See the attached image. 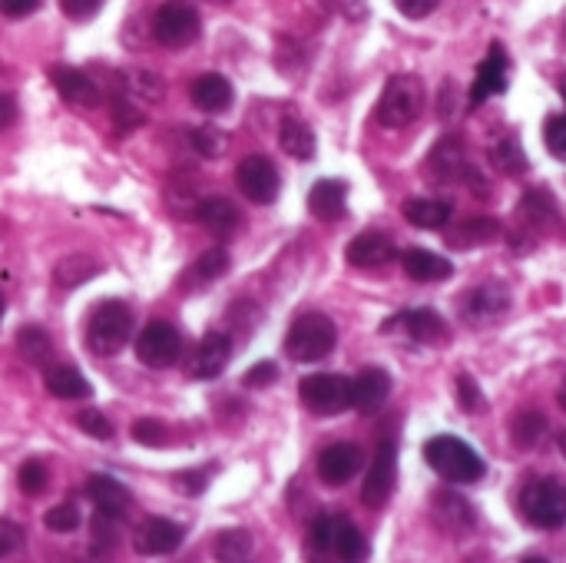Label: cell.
I'll return each instance as SVG.
<instances>
[{"label":"cell","instance_id":"cell-23","mask_svg":"<svg viewBox=\"0 0 566 563\" xmlns=\"http://www.w3.org/2000/svg\"><path fill=\"white\" fill-rule=\"evenodd\" d=\"M507 309H511V292L504 282H484L464 299V312L474 322H491V319L504 315Z\"/></svg>","mask_w":566,"mask_h":563},{"label":"cell","instance_id":"cell-42","mask_svg":"<svg viewBox=\"0 0 566 563\" xmlns=\"http://www.w3.org/2000/svg\"><path fill=\"white\" fill-rule=\"evenodd\" d=\"M113 119H116V129L119 133H129L143 123V110L126 96V93H116L113 96Z\"/></svg>","mask_w":566,"mask_h":563},{"label":"cell","instance_id":"cell-39","mask_svg":"<svg viewBox=\"0 0 566 563\" xmlns=\"http://www.w3.org/2000/svg\"><path fill=\"white\" fill-rule=\"evenodd\" d=\"M90 531H93V548L96 551H113L119 544V518H109V514L96 511Z\"/></svg>","mask_w":566,"mask_h":563},{"label":"cell","instance_id":"cell-56","mask_svg":"<svg viewBox=\"0 0 566 563\" xmlns=\"http://www.w3.org/2000/svg\"><path fill=\"white\" fill-rule=\"evenodd\" d=\"M17 119V100L10 93H0V133Z\"/></svg>","mask_w":566,"mask_h":563},{"label":"cell","instance_id":"cell-41","mask_svg":"<svg viewBox=\"0 0 566 563\" xmlns=\"http://www.w3.org/2000/svg\"><path fill=\"white\" fill-rule=\"evenodd\" d=\"M249 551H252V538H249L245 531H226V534L219 538L216 557H219V561H245Z\"/></svg>","mask_w":566,"mask_h":563},{"label":"cell","instance_id":"cell-28","mask_svg":"<svg viewBox=\"0 0 566 563\" xmlns=\"http://www.w3.org/2000/svg\"><path fill=\"white\" fill-rule=\"evenodd\" d=\"M279 146L292 159H312L315 156V133L302 116H285L279 126Z\"/></svg>","mask_w":566,"mask_h":563},{"label":"cell","instance_id":"cell-37","mask_svg":"<svg viewBox=\"0 0 566 563\" xmlns=\"http://www.w3.org/2000/svg\"><path fill=\"white\" fill-rule=\"evenodd\" d=\"M544 431H547V418L541 415V411H524V415H517L514 418V425H511V438H514V445L517 448H534L541 438H544Z\"/></svg>","mask_w":566,"mask_h":563},{"label":"cell","instance_id":"cell-45","mask_svg":"<svg viewBox=\"0 0 566 563\" xmlns=\"http://www.w3.org/2000/svg\"><path fill=\"white\" fill-rule=\"evenodd\" d=\"M76 428L86 431L90 438H99V441H109L113 438V421L103 411H80L76 415Z\"/></svg>","mask_w":566,"mask_h":563},{"label":"cell","instance_id":"cell-43","mask_svg":"<svg viewBox=\"0 0 566 563\" xmlns=\"http://www.w3.org/2000/svg\"><path fill=\"white\" fill-rule=\"evenodd\" d=\"M43 524H46V531H53V534H73V531L80 528V511H76L73 504H56V508L46 511Z\"/></svg>","mask_w":566,"mask_h":563},{"label":"cell","instance_id":"cell-7","mask_svg":"<svg viewBox=\"0 0 566 563\" xmlns=\"http://www.w3.org/2000/svg\"><path fill=\"white\" fill-rule=\"evenodd\" d=\"M199 30H202V20H199V10L189 0H166L153 13V37L169 50L196 43Z\"/></svg>","mask_w":566,"mask_h":563},{"label":"cell","instance_id":"cell-14","mask_svg":"<svg viewBox=\"0 0 566 563\" xmlns=\"http://www.w3.org/2000/svg\"><path fill=\"white\" fill-rule=\"evenodd\" d=\"M428 166H431V173H434V179H468V183H474L481 192H484V186H481V176L468 166V153H464V143L458 139V136H448V139H441L434 149H431V156H428Z\"/></svg>","mask_w":566,"mask_h":563},{"label":"cell","instance_id":"cell-36","mask_svg":"<svg viewBox=\"0 0 566 563\" xmlns=\"http://www.w3.org/2000/svg\"><path fill=\"white\" fill-rule=\"evenodd\" d=\"M501 236V222L497 219H488V216H481V219H468L464 226H461V232L458 236H451V246H484V242H491V239H497Z\"/></svg>","mask_w":566,"mask_h":563},{"label":"cell","instance_id":"cell-61","mask_svg":"<svg viewBox=\"0 0 566 563\" xmlns=\"http://www.w3.org/2000/svg\"><path fill=\"white\" fill-rule=\"evenodd\" d=\"M0 319H3V299H0Z\"/></svg>","mask_w":566,"mask_h":563},{"label":"cell","instance_id":"cell-16","mask_svg":"<svg viewBox=\"0 0 566 563\" xmlns=\"http://www.w3.org/2000/svg\"><path fill=\"white\" fill-rule=\"evenodd\" d=\"M229 358H232V342H229V335L209 332V335L196 345V352H192L189 375L199 378V382H212V378H219V375L226 372Z\"/></svg>","mask_w":566,"mask_h":563},{"label":"cell","instance_id":"cell-49","mask_svg":"<svg viewBox=\"0 0 566 563\" xmlns=\"http://www.w3.org/2000/svg\"><path fill=\"white\" fill-rule=\"evenodd\" d=\"M245 388H269L272 382H279V368L272 362H259L245 372Z\"/></svg>","mask_w":566,"mask_h":563},{"label":"cell","instance_id":"cell-10","mask_svg":"<svg viewBox=\"0 0 566 563\" xmlns=\"http://www.w3.org/2000/svg\"><path fill=\"white\" fill-rule=\"evenodd\" d=\"M179 355H182V335L169 322L156 319L136 335V358L146 368H169L179 362Z\"/></svg>","mask_w":566,"mask_h":563},{"label":"cell","instance_id":"cell-3","mask_svg":"<svg viewBox=\"0 0 566 563\" xmlns=\"http://www.w3.org/2000/svg\"><path fill=\"white\" fill-rule=\"evenodd\" d=\"M129 338H133V312L116 299L99 302L86 325V345L106 358V355H119L129 345Z\"/></svg>","mask_w":566,"mask_h":563},{"label":"cell","instance_id":"cell-29","mask_svg":"<svg viewBox=\"0 0 566 563\" xmlns=\"http://www.w3.org/2000/svg\"><path fill=\"white\" fill-rule=\"evenodd\" d=\"M43 382H46V392H50L53 398H60V402H73V398H90V395H93L90 382H86L76 368H70V365H53V368H46Z\"/></svg>","mask_w":566,"mask_h":563},{"label":"cell","instance_id":"cell-13","mask_svg":"<svg viewBox=\"0 0 566 563\" xmlns=\"http://www.w3.org/2000/svg\"><path fill=\"white\" fill-rule=\"evenodd\" d=\"M365 465V455L358 445H328L322 455H318V478L328 484V488H345Z\"/></svg>","mask_w":566,"mask_h":563},{"label":"cell","instance_id":"cell-15","mask_svg":"<svg viewBox=\"0 0 566 563\" xmlns=\"http://www.w3.org/2000/svg\"><path fill=\"white\" fill-rule=\"evenodd\" d=\"M391 329H405V335L418 345H438L448 338V325L434 309H405L385 325V332Z\"/></svg>","mask_w":566,"mask_h":563},{"label":"cell","instance_id":"cell-17","mask_svg":"<svg viewBox=\"0 0 566 563\" xmlns=\"http://www.w3.org/2000/svg\"><path fill=\"white\" fill-rule=\"evenodd\" d=\"M507 70H511V60H507L504 46L494 43L491 53L484 56V63L478 66V80H474V86H471V106H481V103H488L491 96L504 93V90H507Z\"/></svg>","mask_w":566,"mask_h":563},{"label":"cell","instance_id":"cell-40","mask_svg":"<svg viewBox=\"0 0 566 563\" xmlns=\"http://www.w3.org/2000/svg\"><path fill=\"white\" fill-rule=\"evenodd\" d=\"M202 282H216L219 275L229 272V252L226 249H209L196 259V269H192Z\"/></svg>","mask_w":566,"mask_h":563},{"label":"cell","instance_id":"cell-4","mask_svg":"<svg viewBox=\"0 0 566 563\" xmlns=\"http://www.w3.org/2000/svg\"><path fill=\"white\" fill-rule=\"evenodd\" d=\"M338 342V329L328 315H318V312H308L302 319L292 322L289 335H285V352L295 358V362H322L325 355H332Z\"/></svg>","mask_w":566,"mask_h":563},{"label":"cell","instance_id":"cell-47","mask_svg":"<svg viewBox=\"0 0 566 563\" xmlns=\"http://www.w3.org/2000/svg\"><path fill=\"white\" fill-rule=\"evenodd\" d=\"M458 405L464 411H481L484 408V395H481V388H478V382L471 375L458 378Z\"/></svg>","mask_w":566,"mask_h":563},{"label":"cell","instance_id":"cell-57","mask_svg":"<svg viewBox=\"0 0 566 563\" xmlns=\"http://www.w3.org/2000/svg\"><path fill=\"white\" fill-rule=\"evenodd\" d=\"M557 405H560V408H564V411H566V382H564V385H560V392H557Z\"/></svg>","mask_w":566,"mask_h":563},{"label":"cell","instance_id":"cell-1","mask_svg":"<svg viewBox=\"0 0 566 563\" xmlns=\"http://www.w3.org/2000/svg\"><path fill=\"white\" fill-rule=\"evenodd\" d=\"M424 461L434 468L438 478H444L448 484H474L484 478V461L481 455L454 438V435H438L424 445Z\"/></svg>","mask_w":566,"mask_h":563},{"label":"cell","instance_id":"cell-60","mask_svg":"<svg viewBox=\"0 0 566 563\" xmlns=\"http://www.w3.org/2000/svg\"><path fill=\"white\" fill-rule=\"evenodd\" d=\"M560 93H564V100H566V80H564V83H560Z\"/></svg>","mask_w":566,"mask_h":563},{"label":"cell","instance_id":"cell-48","mask_svg":"<svg viewBox=\"0 0 566 563\" xmlns=\"http://www.w3.org/2000/svg\"><path fill=\"white\" fill-rule=\"evenodd\" d=\"M544 139H547V149H551L557 159H564L566 163V113L564 116H554V119L547 123Z\"/></svg>","mask_w":566,"mask_h":563},{"label":"cell","instance_id":"cell-12","mask_svg":"<svg viewBox=\"0 0 566 563\" xmlns=\"http://www.w3.org/2000/svg\"><path fill=\"white\" fill-rule=\"evenodd\" d=\"M196 222H199L202 229H209L216 239L229 242V239H235L239 229H242V212H239V206H235L232 199H226V196H206V199L196 202Z\"/></svg>","mask_w":566,"mask_h":563},{"label":"cell","instance_id":"cell-19","mask_svg":"<svg viewBox=\"0 0 566 563\" xmlns=\"http://www.w3.org/2000/svg\"><path fill=\"white\" fill-rule=\"evenodd\" d=\"M391 395V375L385 368H365L352 378V408L358 415H375Z\"/></svg>","mask_w":566,"mask_h":563},{"label":"cell","instance_id":"cell-2","mask_svg":"<svg viewBox=\"0 0 566 563\" xmlns=\"http://www.w3.org/2000/svg\"><path fill=\"white\" fill-rule=\"evenodd\" d=\"M421 110H424V83L415 73H398L385 83L375 116L388 129H405L421 116Z\"/></svg>","mask_w":566,"mask_h":563},{"label":"cell","instance_id":"cell-5","mask_svg":"<svg viewBox=\"0 0 566 563\" xmlns=\"http://www.w3.org/2000/svg\"><path fill=\"white\" fill-rule=\"evenodd\" d=\"M521 511L524 518L541 531H557L566 524V484L554 478L531 481L521 491Z\"/></svg>","mask_w":566,"mask_h":563},{"label":"cell","instance_id":"cell-58","mask_svg":"<svg viewBox=\"0 0 566 563\" xmlns=\"http://www.w3.org/2000/svg\"><path fill=\"white\" fill-rule=\"evenodd\" d=\"M206 3H216V7H226V3H232V0H206Z\"/></svg>","mask_w":566,"mask_h":563},{"label":"cell","instance_id":"cell-32","mask_svg":"<svg viewBox=\"0 0 566 563\" xmlns=\"http://www.w3.org/2000/svg\"><path fill=\"white\" fill-rule=\"evenodd\" d=\"M521 212H524L527 226L537 229V232H544V229H551V226H560L557 202H554V196H551L547 189H531V192L524 196V202H521Z\"/></svg>","mask_w":566,"mask_h":563},{"label":"cell","instance_id":"cell-22","mask_svg":"<svg viewBox=\"0 0 566 563\" xmlns=\"http://www.w3.org/2000/svg\"><path fill=\"white\" fill-rule=\"evenodd\" d=\"M179 544H182V528L176 521H166V518H149L136 531V548L149 557L172 554Z\"/></svg>","mask_w":566,"mask_h":563},{"label":"cell","instance_id":"cell-33","mask_svg":"<svg viewBox=\"0 0 566 563\" xmlns=\"http://www.w3.org/2000/svg\"><path fill=\"white\" fill-rule=\"evenodd\" d=\"M17 352H20V358H23L27 365H33V368H43V365H50V358H53V345H50L46 332L36 329V325H27V329L17 332Z\"/></svg>","mask_w":566,"mask_h":563},{"label":"cell","instance_id":"cell-46","mask_svg":"<svg viewBox=\"0 0 566 563\" xmlns=\"http://www.w3.org/2000/svg\"><path fill=\"white\" fill-rule=\"evenodd\" d=\"M133 441L146 445V448H163L166 445V428L153 418H139L133 425Z\"/></svg>","mask_w":566,"mask_h":563},{"label":"cell","instance_id":"cell-27","mask_svg":"<svg viewBox=\"0 0 566 563\" xmlns=\"http://www.w3.org/2000/svg\"><path fill=\"white\" fill-rule=\"evenodd\" d=\"M106 265L96 259V256H83V252H73V256H63L53 269V279L60 289H76V285H86L90 279H96Z\"/></svg>","mask_w":566,"mask_h":563},{"label":"cell","instance_id":"cell-20","mask_svg":"<svg viewBox=\"0 0 566 563\" xmlns=\"http://www.w3.org/2000/svg\"><path fill=\"white\" fill-rule=\"evenodd\" d=\"M395 256H398L395 252V242L385 232H361L345 249V259L355 269H378V265H388Z\"/></svg>","mask_w":566,"mask_h":563},{"label":"cell","instance_id":"cell-52","mask_svg":"<svg viewBox=\"0 0 566 563\" xmlns=\"http://www.w3.org/2000/svg\"><path fill=\"white\" fill-rule=\"evenodd\" d=\"M17 548H23V531L13 521H0V557H10Z\"/></svg>","mask_w":566,"mask_h":563},{"label":"cell","instance_id":"cell-31","mask_svg":"<svg viewBox=\"0 0 566 563\" xmlns=\"http://www.w3.org/2000/svg\"><path fill=\"white\" fill-rule=\"evenodd\" d=\"M434 511H438V521H441V528H448V531H454V534H464V531H474V508L464 501V498H458V494H451V491H441L438 494V501H434Z\"/></svg>","mask_w":566,"mask_h":563},{"label":"cell","instance_id":"cell-51","mask_svg":"<svg viewBox=\"0 0 566 563\" xmlns=\"http://www.w3.org/2000/svg\"><path fill=\"white\" fill-rule=\"evenodd\" d=\"M206 481H209V471H189V475H176V478H172V484H176L182 494H189V498H199V494L206 491Z\"/></svg>","mask_w":566,"mask_h":563},{"label":"cell","instance_id":"cell-34","mask_svg":"<svg viewBox=\"0 0 566 563\" xmlns=\"http://www.w3.org/2000/svg\"><path fill=\"white\" fill-rule=\"evenodd\" d=\"M119 93H126L129 100H146V103H156V100H163V93H166V83L156 76V73H149V70H133V73H123L119 76Z\"/></svg>","mask_w":566,"mask_h":563},{"label":"cell","instance_id":"cell-54","mask_svg":"<svg viewBox=\"0 0 566 563\" xmlns=\"http://www.w3.org/2000/svg\"><path fill=\"white\" fill-rule=\"evenodd\" d=\"M395 7H398L405 17H411V20H421V17H428V13L438 7V0H395Z\"/></svg>","mask_w":566,"mask_h":563},{"label":"cell","instance_id":"cell-8","mask_svg":"<svg viewBox=\"0 0 566 563\" xmlns=\"http://www.w3.org/2000/svg\"><path fill=\"white\" fill-rule=\"evenodd\" d=\"M298 395H302V405H305L312 415L332 418V415L352 408V378L335 375V372H318V375L302 378Z\"/></svg>","mask_w":566,"mask_h":563},{"label":"cell","instance_id":"cell-25","mask_svg":"<svg viewBox=\"0 0 566 563\" xmlns=\"http://www.w3.org/2000/svg\"><path fill=\"white\" fill-rule=\"evenodd\" d=\"M86 498L93 501V508L99 514H109V518H126L129 511V491L116 481V478H106V475H96L86 481Z\"/></svg>","mask_w":566,"mask_h":563},{"label":"cell","instance_id":"cell-59","mask_svg":"<svg viewBox=\"0 0 566 563\" xmlns=\"http://www.w3.org/2000/svg\"><path fill=\"white\" fill-rule=\"evenodd\" d=\"M560 451H564V458H566V431L560 435Z\"/></svg>","mask_w":566,"mask_h":563},{"label":"cell","instance_id":"cell-35","mask_svg":"<svg viewBox=\"0 0 566 563\" xmlns=\"http://www.w3.org/2000/svg\"><path fill=\"white\" fill-rule=\"evenodd\" d=\"M491 163L501 169V173H524L531 163H527V153L521 146L517 136H504L501 143L491 146Z\"/></svg>","mask_w":566,"mask_h":563},{"label":"cell","instance_id":"cell-53","mask_svg":"<svg viewBox=\"0 0 566 563\" xmlns=\"http://www.w3.org/2000/svg\"><path fill=\"white\" fill-rule=\"evenodd\" d=\"M43 0H0V13L10 17V20H20V17H30L40 10Z\"/></svg>","mask_w":566,"mask_h":563},{"label":"cell","instance_id":"cell-6","mask_svg":"<svg viewBox=\"0 0 566 563\" xmlns=\"http://www.w3.org/2000/svg\"><path fill=\"white\" fill-rule=\"evenodd\" d=\"M308 544L322 554H335L338 561H365L368 541L348 518H318L312 524Z\"/></svg>","mask_w":566,"mask_h":563},{"label":"cell","instance_id":"cell-55","mask_svg":"<svg viewBox=\"0 0 566 563\" xmlns=\"http://www.w3.org/2000/svg\"><path fill=\"white\" fill-rule=\"evenodd\" d=\"M338 13H345L348 20H365L368 13V3L365 0H328Z\"/></svg>","mask_w":566,"mask_h":563},{"label":"cell","instance_id":"cell-26","mask_svg":"<svg viewBox=\"0 0 566 563\" xmlns=\"http://www.w3.org/2000/svg\"><path fill=\"white\" fill-rule=\"evenodd\" d=\"M401 265H405L408 279H415V282H444V279L454 275L451 259H444L438 252H428V249H408L401 256Z\"/></svg>","mask_w":566,"mask_h":563},{"label":"cell","instance_id":"cell-21","mask_svg":"<svg viewBox=\"0 0 566 563\" xmlns=\"http://www.w3.org/2000/svg\"><path fill=\"white\" fill-rule=\"evenodd\" d=\"M308 212L322 222H338L348 212V186L342 179H318L308 192Z\"/></svg>","mask_w":566,"mask_h":563},{"label":"cell","instance_id":"cell-30","mask_svg":"<svg viewBox=\"0 0 566 563\" xmlns=\"http://www.w3.org/2000/svg\"><path fill=\"white\" fill-rule=\"evenodd\" d=\"M401 212L418 229H444L454 209H451L448 199H408L401 206Z\"/></svg>","mask_w":566,"mask_h":563},{"label":"cell","instance_id":"cell-24","mask_svg":"<svg viewBox=\"0 0 566 563\" xmlns=\"http://www.w3.org/2000/svg\"><path fill=\"white\" fill-rule=\"evenodd\" d=\"M192 106L196 110H202V113H209V116H219V113H226L229 106H232V83L226 80V76H219V73H202L196 83H192Z\"/></svg>","mask_w":566,"mask_h":563},{"label":"cell","instance_id":"cell-50","mask_svg":"<svg viewBox=\"0 0 566 563\" xmlns=\"http://www.w3.org/2000/svg\"><path fill=\"white\" fill-rule=\"evenodd\" d=\"M106 0H60V10L70 17V20H90L103 10Z\"/></svg>","mask_w":566,"mask_h":563},{"label":"cell","instance_id":"cell-11","mask_svg":"<svg viewBox=\"0 0 566 563\" xmlns=\"http://www.w3.org/2000/svg\"><path fill=\"white\" fill-rule=\"evenodd\" d=\"M235 183H239V192L255 206L275 202V196L282 189L279 169L269 156H245L235 169Z\"/></svg>","mask_w":566,"mask_h":563},{"label":"cell","instance_id":"cell-18","mask_svg":"<svg viewBox=\"0 0 566 563\" xmlns=\"http://www.w3.org/2000/svg\"><path fill=\"white\" fill-rule=\"evenodd\" d=\"M50 80H53L56 93H60L66 103H73V106L93 110V106H99V100H103L99 86H96L83 70H76V66H50Z\"/></svg>","mask_w":566,"mask_h":563},{"label":"cell","instance_id":"cell-38","mask_svg":"<svg viewBox=\"0 0 566 563\" xmlns=\"http://www.w3.org/2000/svg\"><path fill=\"white\" fill-rule=\"evenodd\" d=\"M189 139H192V149H199V156H206V159H219L226 153V133L212 123L196 126Z\"/></svg>","mask_w":566,"mask_h":563},{"label":"cell","instance_id":"cell-44","mask_svg":"<svg viewBox=\"0 0 566 563\" xmlns=\"http://www.w3.org/2000/svg\"><path fill=\"white\" fill-rule=\"evenodd\" d=\"M46 481H50V475H46V468H43L40 461H23V465H20L17 484H20V491H23V494L36 498V494L46 488Z\"/></svg>","mask_w":566,"mask_h":563},{"label":"cell","instance_id":"cell-9","mask_svg":"<svg viewBox=\"0 0 566 563\" xmlns=\"http://www.w3.org/2000/svg\"><path fill=\"white\" fill-rule=\"evenodd\" d=\"M395 484H398V445L391 438H385L378 445V455H375V461L368 468V478H365V488H361L365 508L381 511L391 501Z\"/></svg>","mask_w":566,"mask_h":563}]
</instances>
